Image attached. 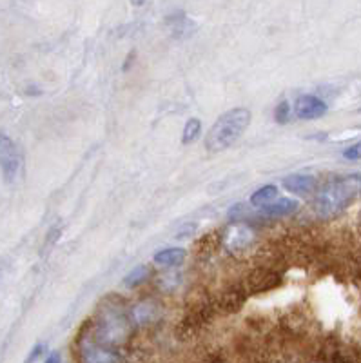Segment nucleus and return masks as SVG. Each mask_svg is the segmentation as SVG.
Returning a JSON list of instances; mask_svg holds the SVG:
<instances>
[{
    "instance_id": "obj_1",
    "label": "nucleus",
    "mask_w": 361,
    "mask_h": 363,
    "mask_svg": "<svg viewBox=\"0 0 361 363\" xmlns=\"http://www.w3.org/2000/svg\"><path fill=\"white\" fill-rule=\"evenodd\" d=\"M250 124V113L247 109H231L223 113L214 122L211 131L206 136V149L209 153H222L226 149L242 138L245 129Z\"/></svg>"
},
{
    "instance_id": "obj_5",
    "label": "nucleus",
    "mask_w": 361,
    "mask_h": 363,
    "mask_svg": "<svg viewBox=\"0 0 361 363\" xmlns=\"http://www.w3.org/2000/svg\"><path fill=\"white\" fill-rule=\"evenodd\" d=\"M252 238H255V233H252L250 227L243 225V223H236V225L229 227L226 235H223V245L231 252H240L252 244Z\"/></svg>"
},
{
    "instance_id": "obj_6",
    "label": "nucleus",
    "mask_w": 361,
    "mask_h": 363,
    "mask_svg": "<svg viewBox=\"0 0 361 363\" xmlns=\"http://www.w3.org/2000/svg\"><path fill=\"white\" fill-rule=\"evenodd\" d=\"M294 113L301 120H318L327 113V104L314 95H304L296 100Z\"/></svg>"
},
{
    "instance_id": "obj_9",
    "label": "nucleus",
    "mask_w": 361,
    "mask_h": 363,
    "mask_svg": "<svg viewBox=\"0 0 361 363\" xmlns=\"http://www.w3.org/2000/svg\"><path fill=\"white\" fill-rule=\"evenodd\" d=\"M185 256H187V252L182 247L164 249V251L155 255V264L162 265V267H174V265H180L185 260Z\"/></svg>"
},
{
    "instance_id": "obj_10",
    "label": "nucleus",
    "mask_w": 361,
    "mask_h": 363,
    "mask_svg": "<svg viewBox=\"0 0 361 363\" xmlns=\"http://www.w3.org/2000/svg\"><path fill=\"white\" fill-rule=\"evenodd\" d=\"M298 209V202L291 199H278L274 202H271L269 206L262 207V215L265 216H285L291 215Z\"/></svg>"
},
{
    "instance_id": "obj_8",
    "label": "nucleus",
    "mask_w": 361,
    "mask_h": 363,
    "mask_svg": "<svg viewBox=\"0 0 361 363\" xmlns=\"http://www.w3.org/2000/svg\"><path fill=\"white\" fill-rule=\"evenodd\" d=\"M245 296H247L245 291L231 289L222 294V298H220V301H218V306H220V309H222L223 313H229V314L238 313V311L243 307V303H245Z\"/></svg>"
},
{
    "instance_id": "obj_11",
    "label": "nucleus",
    "mask_w": 361,
    "mask_h": 363,
    "mask_svg": "<svg viewBox=\"0 0 361 363\" xmlns=\"http://www.w3.org/2000/svg\"><path fill=\"white\" fill-rule=\"evenodd\" d=\"M84 363H116V358L113 352L106 351L102 347L91 345L84 351Z\"/></svg>"
},
{
    "instance_id": "obj_4",
    "label": "nucleus",
    "mask_w": 361,
    "mask_h": 363,
    "mask_svg": "<svg viewBox=\"0 0 361 363\" xmlns=\"http://www.w3.org/2000/svg\"><path fill=\"white\" fill-rule=\"evenodd\" d=\"M282 284V274L271 269H256L247 277L245 280V293L249 294H260L267 293V291L276 289Z\"/></svg>"
},
{
    "instance_id": "obj_18",
    "label": "nucleus",
    "mask_w": 361,
    "mask_h": 363,
    "mask_svg": "<svg viewBox=\"0 0 361 363\" xmlns=\"http://www.w3.org/2000/svg\"><path fill=\"white\" fill-rule=\"evenodd\" d=\"M44 363H60V354H58V352H53Z\"/></svg>"
},
{
    "instance_id": "obj_15",
    "label": "nucleus",
    "mask_w": 361,
    "mask_h": 363,
    "mask_svg": "<svg viewBox=\"0 0 361 363\" xmlns=\"http://www.w3.org/2000/svg\"><path fill=\"white\" fill-rule=\"evenodd\" d=\"M274 118L278 124H287L289 120H291V106H289L287 100H282V102L276 106Z\"/></svg>"
},
{
    "instance_id": "obj_17",
    "label": "nucleus",
    "mask_w": 361,
    "mask_h": 363,
    "mask_svg": "<svg viewBox=\"0 0 361 363\" xmlns=\"http://www.w3.org/2000/svg\"><path fill=\"white\" fill-rule=\"evenodd\" d=\"M42 351H44V347H42V345H37V347H35L33 352H31V354L28 356V359H26V363H33L35 359H37L38 356L42 354Z\"/></svg>"
},
{
    "instance_id": "obj_13",
    "label": "nucleus",
    "mask_w": 361,
    "mask_h": 363,
    "mask_svg": "<svg viewBox=\"0 0 361 363\" xmlns=\"http://www.w3.org/2000/svg\"><path fill=\"white\" fill-rule=\"evenodd\" d=\"M148 274H149V269L145 267V265H140V267L133 269L128 277L123 278V285H128V287H136V285H140L142 281L148 280Z\"/></svg>"
},
{
    "instance_id": "obj_14",
    "label": "nucleus",
    "mask_w": 361,
    "mask_h": 363,
    "mask_svg": "<svg viewBox=\"0 0 361 363\" xmlns=\"http://www.w3.org/2000/svg\"><path fill=\"white\" fill-rule=\"evenodd\" d=\"M200 133H201L200 120L198 118L187 120V124H185V129H184V136H182V142H184V144H191V142H194L198 136H200Z\"/></svg>"
},
{
    "instance_id": "obj_2",
    "label": "nucleus",
    "mask_w": 361,
    "mask_h": 363,
    "mask_svg": "<svg viewBox=\"0 0 361 363\" xmlns=\"http://www.w3.org/2000/svg\"><path fill=\"white\" fill-rule=\"evenodd\" d=\"M361 189V178L360 177H345L340 180L333 182L325 186L318 194L316 207L320 216H334L338 213L349 207L350 202L356 199V194Z\"/></svg>"
},
{
    "instance_id": "obj_3",
    "label": "nucleus",
    "mask_w": 361,
    "mask_h": 363,
    "mask_svg": "<svg viewBox=\"0 0 361 363\" xmlns=\"http://www.w3.org/2000/svg\"><path fill=\"white\" fill-rule=\"evenodd\" d=\"M22 157L17 144L8 135L0 133V169L6 182H13L21 171Z\"/></svg>"
},
{
    "instance_id": "obj_16",
    "label": "nucleus",
    "mask_w": 361,
    "mask_h": 363,
    "mask_svg": "<svg viewBox=\"0 0 361 363\" xmlns=\"http://www.w3.org/2000/svg\"><path fill=\"white\" fill-rule=\"evenodd\" d=\"M343 157L349 158V160H361V140L345 149Z\"/></svg>"
},
{
    "instance_id": "obj_7",
    "label": "nucleus",
    "mask_w": 361,
    "mask_h": 363,
    "mask_svg": "<svg viewBox=\"0 0 361 363\" xmlns=\"http://www.w3.org/2000/svg\"><path fill=\"white\" fill-rule=\"evenodd\" d=\"M284 187L294 194H312L318 187V180L312 174H291L284 180Z\"/></svg>"
},
{
    "instance_id": "obj_12",
    "label": "nucleus",
    "mask_w": 361,
    "mask_h": 363,
    "mask_svg": "<svg viewBox=\"0 0 361 363\" xmlns=\"http://www.w3.org/2000/svg\"><path fill=\"white\" fill-rule=\"evenodd\" d=\"M278 196V187L276 186H263L250 196V203L255 207H265Z\"/></svg>"
}]
</instances>
